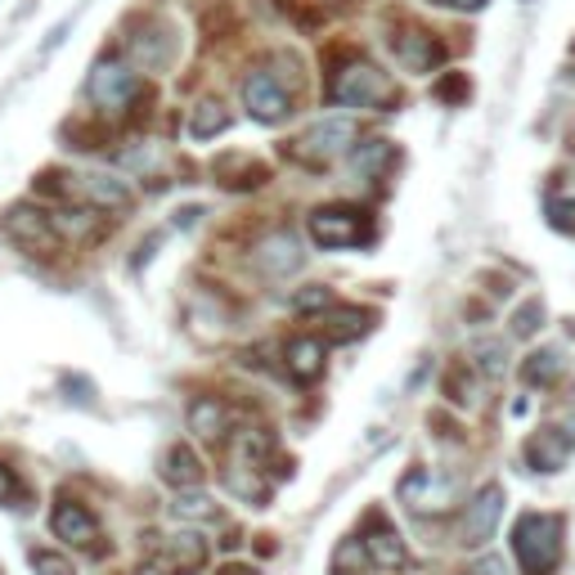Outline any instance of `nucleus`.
Returning a JSON list of instances; mask_svg holds the SVG:
<instances>
[{
  "instance_id": "1",
  "label": "nucleus",
  "mask_w": 575,
  "mask_h": 575,
  "mask_svg": "<svg viewBox=\"0 0 575 575\" xmlns=\"http://www.w3.org/2000/svg\"><path fill=\"white\" fill-rule=\"evenodd\" d=\"M324 95L333 103H341V108H374V112H391L400 103L396 81L369 59H347L341 68H333Z\"/></svg>"
},
{
  "instance_id": "2",
  "label": "nucleus",
  "mask_w": 575,
  "mask_h": 575,
  "mask_svg": "<svg viewBox=\"0 0 575 575\" xmlns=\"http://www.w3.org/2000/svg\"><path fill=\"white\" fill-rule=\"evenodd\" d=\"M513 553L522 575H553L562 562V517L557 513H526L513 526Z\"/></svg>"
},
{
  "instance_id": "3",
  "label": "nucleus",
  "mask_w": 575,
  "mask_h": 575,
  "mask_svg": "<svg viewBox=\"0 0 575 575\" xmlns=\"http://www.w3.org/2000/svg\"><path fill=\"white\" fill-rule=\"evenodd\" d=\"M6 229H10V239L28 252V257H37V261H54L59 252H63V229H59V220H54V211H41V207H10V216H6Z\"/></svg>"
},
{
  "instance_id": "4",
  "label": "nucleus",
  "mask_w": 575,
  "mask_h": 575,
  "mask_svg": "<svg viewBox=\"0 0 575 575\" xmlns=\"http://www.w3.org/2000/svg\"><path fill=\"white\" fill-rule=\"evenodd\" d=\"M306 229H310L315 248H324V252H341V248H356V244L369 239V220L356 207H341V202L315 207L306 216Z\"/></svg>"
},
{
  "instance_id": "5",
  "label": "nucleus",
  "mask_w": 575,
  "mask_h": 575,
  "mask_svg": "<svg viewBox=\"0 0 575 575\" xmlns=\"http://www.w3.org/2000/svg\"><path fill=\"white\" fill-rule=\"evenodd\" d=\"M356 145V122H347V118H324V122H315L306 136H297L293 140V158L297 162H306V167H328L337 153H347Z\"/></svg>"
},
{
  "instance_id": "6",
  "label": "nucleus",
  "mask_w": 575,
  "mask_h": 575,
  "mask_svg": "<svg viewBox=\"0 0 575 575\" xmlns=\"http://www.w3.org/2000/svg\"><path fill=\"white\" fill-rule=\"evenodd\" d=\"M504 504H508L504 486H499V482H486V486H482V490L468 499L464 517H458V544H464V548H482V544L495 535Z\"/></svg>"
},
{
  "instance_id": "7",
  "label": "nucleus",
  "mask_w": 575,
  "mask_h": 575,
  "mask_svg": "<svg viewBox=\"0 0 575 575\" xmlns=\"http://www.w3.org/2000/svg\"><path fill=\"white\" fill-rule=\"evenodd\" d=\"M244 108L252 112L257 122H266V127H279L288 112H293V95L284 90V81L275 77V72H266V68H252L248 77H244Z\"/></svg>"
},
{
  "instance_id": "8",
  "label": "nucleus",
  "mask_w": 575,
  "mask_h": 575,
  "mask_svg": "<svg viewBox=\"0 0 575 575\" xmlns=\"http://www.w3.org/2000/svg\"><path fill=\"white\" fill-rule=\"evenodd\" d=\"M252 266L266 279H288V275H297L306 266V252H301L293 229H270V235L257 239V248H252Z\"/></svg>"
},
{
  "instance_id": "9",
  "label": "nucleus",
  "mask_w": 575,
  "mask_h": 575,
  "mask_svg": "<svg viewBox=\"0 0 575 575\" xmlns=\"http://www.w3.org/2000/svg\"><path fill=\"white\" fill-rule=\"evenodd\" d=\"M189 432L198 440L225 445V440H235V432H239V414H235V405L220 400V396H194L189 400Z\"/></svg>"
},
{
  "instance_id": "10",
  "label": "nucleus",
  "mask_w": 575,
  "mask_h": 575,
  "mask_svg": "<svg viewBox=\"0 0 575 575\" xmlns=\"http://www.w3.org/2000/svg\"><path fill=\"white\" fill-rule=\"evenodd\" d=\"M86 90H90V99H95L99 108H127V103L140 95V77H136L127 63H118V59H103V63H95Z\"/></svg>"
},
{
  "instance_id": "11",
  "label": "nucleus",
  "mask_w": 575,
  "mask_h": 575,
  "mask_svg": "<svg viewBox=\"0 0 575 575\" xmlns=\"http://www.w3.org/2000/svg\"><path fill=\"white\" fill-rule=\"evenodd\" d=\"M391 50H396V63L405 72H418V77H427L445 63V46L423 28H405L400 37H391Z\"/></svg>"
},
{
  "instance_id": "12",
  "label": "nucleus",
  "mask_w": 575,
  "mask_h": 575,
  "mask_svg": "<svg viewBox=\"0 0 575 575\" xmlns=\"http://www.w3.org/2000/svg\"><path fill=\"white\" fill-rule=\"evenodd\" d=\"M284 369H288V378L293 383H301V387H315L319 378H324V369H328V341L324 337H293L288 347H284Z\"/></svg>"
},
{
  "instance_id": "13",
  "label": "nucleus",
  "mask_w": 575,
  "mask_h": 575,
  "mask_svg": "<svg viewBox=\"0 0 575 575\" xmlns=\"http://www.w3.org/2000/svg\"><path fill=\"white\" fill-rule=\"evenodd\" d=\"M365 553H369V562L378 566V571H405L409 566V544H405V535L387 522V517H369V531H365Z\"/></svg>"
},
{
  "instance_id": "14",
  "label": "nucleus",
  "mask_w": 575,
  "mask_h": 575,
  "mask_svg": "<svg viewBox=\"0 0 575 575\" xmlns=\"http://www.w3.org/2000/svg\"><path fill=\"white\" fill-rule=\"evenodd\" d=\"M50 531H54L63 544H72V548H90V544L99 539V522H95V513H90L86 504H77V499H59V504H54V513H50Z\"/></svg>"
},
{
  "instance_id": "15",
  "label": "nucleus",
  "mask_w": 575,
  "mask_h": 575,
  "mask_svg": "<svg viewBox=\"0 0 575 575\" xmlns=\"http://www.w3.org/2000/svg\"><path fill=\"white\" fill-rule=\"evenodd\" d=\"M77 198L95 211H108V216L131 211V202H136V194L118 176H77Z\"/></svg>"
},
{
  "instance_id": "16",
  "label": "nucleus",
  "mask_w": 575,
  "mask_h": 575,
  "mask_svg": "<svg viewBox=\"0 0 575 575\" xmlns=\"http://www.w3.org/2000/svg\"><path fill=\"white\" fill-rule=\"evenodd\" d=\"M566 458H571V445H566V432L562 427H539L531 440H526V464L535 473H562L566 468Z\"/></svg>"
},
{
  "instance_id": "17",
  "label": "nucleus",
  "mask_w": 575,
  "mask_h": 575,
  "mask_svg": "<svg viewBox=\"0 0 575 575\" xmlns=\"http://www.w3.org/2000/svg\"><path fill=\"white\" fill-rule=\"evenodd\" d=\"M162 482L176 490H198L202 486V458L189 445H171L162 454Z\"/></svg>"
},
{
  "instance_id": "18",
  "label": "nucleus",
  "mask_w": 575,
  "mask_h": 575,
  "mask_svg": "<svg viewBox=\"0 0 575 575\" xmlns=\"http://www.w3.org/2000/svg\"><path fill=\"white\" fill-rule=\"evenodd\" d=\"M396 162V145L391 140H356L351 145V171L360 180H383Z\"/></svg>"
},
{
  "instance_id": "19",
  "label": "nucleus",
  "mask_w": 575,
  "mask_h": 575,
  "mask_svg": "<svg viewBox=\"0 0 575 575\" xmlns=\"http://www.w3.org/2000/svg\"><path fill=\"white\" fill-rule=\"evenodd\" d=\"M158 562L167 571H176V575H189V571H198L207 562V544L198 535H171V539L158 544Z\"/></svg>"
},
{
  "instance_id": "20",
  "label": "nucleus",
  "mask_w": 575,
  "mask_h": 575,
  "mask_svg": "<svg viewBox=\"0 0 575 575\" xmlns=\"http://www.w3.org/2000/svg\"><path fill=\"white\" fill-rule=\"evenodd\" d=\"M369 324H374V315L360 310V306H333L328 319H324V337L328 341H356V337L369 333Z\"/></svg>"
},
{
  "instance_id": "21",
  "label": "nucleus",
  "mask_w": 575,
  "mask_h": 575,
  "mask_svg": "<svg viewBox=\"0 0 575 575\" xmlns=\"http://www.w3.org/2000/svg\"><path fill=\"white\" fill-rule=\"evenodd\" d=\"M229 131V108L220 99H198L189 112V136L194 140H216Z\"/></svg>"
},
{
  "instance_id": "22",
  "label": "nucleus",
  "mask_w": 575,
  "mask_h": 575,
  "mask_svg": "<svg viewBox=\"0 0 575 575\" xmlns=\"http://www.w3.org/2000/svg\"><path fill=\"white\" fill-rule=\"evenodd\" d=\"M562 374H566V360H562V351H553V347L531 351V356L522 360V383H526V387H553Z\"/></svg>"
},
{
  "instance_id": "23",
  "label": "nucleus",
  "mask_w": 575,
  "mask_h": 575,
  "mask_svg": "<svg viewBox=\"0 0 575 575\" xmlns=\"http://www.w3.org/2000/svg\"><path fill=\"white\" fill-rule=\"evenodd\" d=\"M270 454H275V436H270L266 427H244V432H235V464L261 468Z\"/></svg>"
},
{
  "instance_id": "24",
  "label": "nucleus",
  "mask_w": 575,
  "mask_h": 575,
  "mask_svg": "<svg viewBox=\"0 0 575 575\" xmlns=\"http://www.w3.org/2000/svg\"><path fill=\"white\" fill-rule=\"evenodd\" d=\"M171 513H176L180 522H216V517H220V508H216L207 495H198V490H180L176 504H171Z\"/></svg>"
},
{
  "instance_id": "25",
  "label": "nucleus",
  "mask_w": 575,
  "mask_h": 575,
  "mask_svg": "<svg viewBox=\"0 0 575 575\" xmlns=\"http://www.w3.org/2000/svg\"><path fill=\"white\" fill-rule=\"evenodd\" d=\"M297 315H324V310H333L337 306V297H333V288H324V284H306V288H297L293 293V301H288Z\"/></svg>"
},
{
  "instance_id": "26",
  "label": "nucleus",
  "mask_w": 575,
  "mask_h": 575,
  "mask_svg": "<svg viewBox=\"0 0 575 575\" xmlns=\"http://www.w3.org/2000/svg\"><path fill=\"white\" fill-rule=\"evenodd\" d=\"M131 50H136V59H140L145 68H162V63H167V54H171L167 28H153V32H149V41H145V37H140V41H131Z\"/></svg>"
},
{
  "instance_id": "27",
  "label": "nucleus",
  "mask_w": 575,
  "mask_h": 575,
  "mask_svg": "<svg viewBox=\"0 0 575 575\" xmlns=\"http://www.w3.org/2000/svg\"><path fill=\"white\" fill-rule=\"evenodd\" d=\"M365 562H369L365 539H341L337 553H333V575H360Z\"/></svg>"
},
{
  "instance_id": "28",
  "label": "nucleus",
  "mask_w": 575,
  "mask_h": 575,
  "mask_svg": "<svg viewBox=\"0 0 575 575\" xmlns=\"http://www.w3.org/2000/svg\"><path fill=\"white\" fill-rule=\"evenodd\" d=\"M539 324H544V301L531 297V301H522L517 315H513V337H535Z\"/></svg>"
},
{
  "instance_id": "29",
  "label": "nucleus",
  "mask_w": 575,
  "mask_h": 575,
  "mask_svg": "<svg viewBox=\"0 0 575 575\" xmlns=\"http://www.w3.org/2000/svg\"><path fill=\"white\" fill-rule=\"evenodd\" d=\"M477 360H482V374H486V378H499V374H504V365H508L504 341H495V337L477 341Z\"/></svg>"
},
{
  "instance_id": "30",
  "label": "nucleus",
  "mask_w": 575,
  "mask_h": 575,
  "mask_svg": "<svg viewBox=\"0 0 575 575\" xmlns=\"http://www.w3.org/2000/svg\"><path fill=\"white\" fill-rule=\"evenodd\" d=\"M32 571L37 575H77V566L63 553H50V548H37L32 553Z\"/></svg>"
},
{
  "instance_id": "31",
  "label": "nucleus",
  "mask_w": 575,
  "mask_h": 575,
  "mask_svg": "<svg viewBox=\"0 0 575 575\" xmlns=\"http://www.w3.org/2000/svg\"><path fill=\"white\" fill-rule=\"evenodd\" d=\"M436 99H445V103L468 99V77H464V72H449V77H440V81H436Z\"/></svg>"
},
{
  "instance_id": "32",
  "label": "nucleus",
  "mask_w": 575,
  "mask_h": 575,
  "mask_svg": "<svg viewBox=\"0 0 575 575\" xmlns=\"http://www.w3.org/2000/svg\"><path fill=\"white\" fill-rule=\"evenodd\" d=\"M19 499H23V486H19L14 468H6V464H0V504H6V508H14Z\"/></svg>"
},
{
  "instance_id": "33",
  "label": "nucleus",
  "mask_w": 575,
  "mask_h": 575,
  "mask_svg": "<svg viewBox=\"0 0 575 575\" xmlns=\"http://www.w3.org/2000/svg\"><path fill=\"white\" fill-rule=\"evenodd\" d=\"M423 486H427V468H414V473L400 482V499H405V504H414V495H418Z\"/></svg>"
},
{
  "instance_id": "34",
  "label": "nucleus",
  "mask_w": 575,
  "mask_h": 575,
  "mask_svg": "<svg viewBox=\"0 0 575 575\" xmlns=\"http://www.w3.org/2000/svg\"><path fill=\"white\" fill-rule=\"evenodd\" d=\"M473 571H477V575H508V566H504L499 557H482Z\"/></svg>"
},
{
  "instance_id": "35",
  "label": "nucleus",
  "mask_w": 575,
  "mask_h": 575,
  "mask_svg": "<svg viewBox=\"0 0 575 575\" xmlns=\"http://www.w3.org/2000/svg\"><path fill=\"white\" fill-rule=\"evenodd\" d=\"M440 6H449V10H482L486 0H440Z\"/></svg>"
},
{
  "instance_id": "36",
  "label": "nucleus",
  "mask_w": 575,
  "mask_h": 575,
  "mask_svg": "<svg viewBox=\"0 0 575 575\" xmlns=\"http://www.w3.org/2000/svg\"><path fill=\"white\" fill-rule=\"evenodd\" d=\"M216 575H257V571H252V566H239V562H229V566H220Z\"/></svg>"
},
{
  "instance_id": "37",
  "label": "nucleus",
  "mask_w": 575,
  "mask_h": 575,
  "mask_svg": "<svg viewBox=\"0 0 575 575\" xmlns=\"http://www.w3.org/2000/svg\"><path fill=\"white\" fill-rule=\"evenodd\" d=\"M562 432H566V445H571V449H575V414H571V418H566V427H562Z\"/></svg>"
},
{
  "instance_id": "38",
  "label": "nucleus",
  "mask_w": 575,
  "mask_h": 575,
  "mask_svg": "<svg viewBox=\"0 0 575 575\" xmlns=\"http://www.w3.org/2000/svg\"><path fill=\"white\" fill-rule=\"evenodd\" d=\"M566 140H571V149H575V127H571V136H566Z\"/></svg>"
},
{
  "instance_id": "39",
  "label": "nucleus",
  "mask_w": 575,
  "mask_h": 575,
  "mask_svg": "<svg viewBox=\"0 0 575 575\" xmlns=\"http://www.w3.org/2000/svg\"><path fill=\"white\" fill-rule=\"evenodd\" d=\"M189 575H198V571H189Z\"/></svg>"
}]
</instances>
